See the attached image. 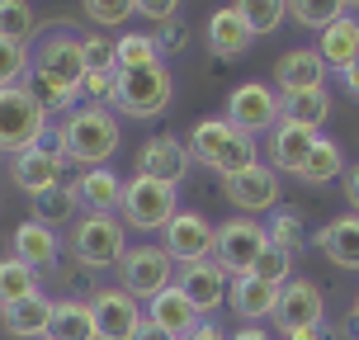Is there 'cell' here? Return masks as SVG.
I'll return each mask as SVG.
<instances>
[{
  "label": "cell",
  "mask_w": 359,
  "mask_h": 340,
  "mask_svg": "<svg viewBox=\"0 0 359 340\" xmlns=\"http://www.w3.org/2000/svg\"><path fill=\"white\" fill-rule=\"evenodd\" d=\"M118 147H123V123H118L114 109L76 104L67 114V123H62V151H67V161L95 170V165H109V156Z\"/></svg>",
  "instance_id": "obj_1"
},
{
  "label": "cell",
  "mask_w": 359,
  "mask_h": 340,
  "mask_svg": "<svg viewBox=\"0 0 359 340\" xmlns=\"http://www.w3.org/2000/svg\"><path fill=\"white\" fill-rule=\"evenodd\" d=\"M189 156L198 165L217 170L222 179H232L255 165V137L241 132L236 123H227V118H198L194 132H189Z\"/></svg>",
  "instance_id": "obj_2"
},
{
  "label": "cell",
  "mask_w": 359,
  "mask_h": 340,
  "mask_svg": "<svg viewBox=\"0 0 359 340\" xmlns=\"http://www.w3.org/2000/svg\"><path fill=\"white\" fill-rule=\"evenodd\" d=\"M43 142H48V114L29 95V86L0 90V151L24 156V151H34Z\"/></svg>",
  "instance_id": "obj_3"
},
{
  "label": "cell",
  "mask_w": 359,
  "mask_h": 340,
  "mask_svg": "<svg viewBox=\"0 0 359 340\" xmlns=\"http://www.w3.org/2000/svg\"><path fill=\"white\" fill-rule=\"evenodd\" d=\"M72 255L86 269H118L128 255V227L118 213H81L72 222Z\"/></svg>",
  "instance_id": "obj_4"
},
{
  "label": "cell",
  "mask_w": 359,
  "mask_h": 340,
  "mask_svg": "<svg viewBox=\"0 0 359 340\" xmlns=\"http://www.w3.org/2000/svg\"><path fill=\"white\" fill-rule=\"evenodd\" d=\"M175 100V76L170 67H147V72H123L118 76V95H114V109L123 118H161Z\"/></svg>",
  "instance_id": "obj_5"
},
{
  "label": "cell",
  "mask_w": 359,
  "mask_h": 340,
  "mask_svg": "<svg viewBox=\"0 0 359 340\" xmlns=\"http://www.w3.org/2000/svg\"><path fill=\"white\" fill-rule=\"evenodd\" d=\"M175 189L161 184V179H147V175H133L123 179V203H118V217L123 227H137V232H165L170 217L180 213L175 208Z\"/></svg>",
  "instance_id": "obj_6"
},
{
  "label": "cell",
  "mask_w": 359,
  "mask_h": 340,
  "mask_svg": "<svg viewBox=\"0 0 359 340\" xmlns=\"http://www.w3.org/2000/svg\"><path fill=\"white\" fill-rule=\"evenodd\" d=\"M175 260L165 246H128V255L118 260V288L137 303H151L156 293L175 288Z\"/></svg>",
  "instance_id": "obj_7"
},
{
  "label": "cell",
  "mask_w": 359,
  "mask_h": 340,
  "mask_svg": "<svg viewBox=\"0 0 359 340\" xmlns=\"http://www.w3.org/2000/svg\"><path fill=\"white\" fill-rule=\"evenodd\" d=\"M269 246V232L255 222V217H227L222 227H217V251L213 260L222 265V274L227 279H251L255 260H260V251Z\"/></svg>",
  "instance_id": "obj_8"
},
{
  "label": "cell",
  "mask_w": 359,
  "mask_h": 340,
  "mask_svg": "<svg viewBox=\"0 0 359 340\" xmlns=\"http://www.w3.org/2000/svg\"><path fill=\"white\" fill-rule=\"evenodd\" d=\"M279 114H284V100L269 81H241V86L227 95V123H236L241 132H274L279 128Z\"/></svg>",
  "instance_id": "obj_9"
},
{
  "label": "cell",
  "mask_w": 359,
  "mask_h": 340,
  "mask_svg": "<svg viewBox=\"0 0 359 340\" xmlns=\"http://www.w3.org/2000/svg\"><path fill=\"white\" fill-rule=\"evenodd\" d=\"M34 76H43V81H53V86L81 95V86H86V53H81V38L67 34V29H53L34 53Z\"/></svg>",
  "instance_id": "obj_10"
},
{
  "label": "cell",
  "mask_w": 359,
  "mask_h": 340,
  "mask_svg": "<svg viewBox=\"0 0 359 340\" xmlns=\"http://www.w3.org/2000/svg\"><path fill=\"white\" fill-rule=\"evenodd\" d=\"M161 236H165L161 246L170 251V260H175L180 269L198 265V260H213V251H217V227L203 213H194V208H180Z\"/></svg>",
  "instance_id": "obj_11"
},
{
  "label": "cell",
  "mask_w": 359,
  "mask_h": 340,
  "mask_svg": "<svg viewBox=\"0 0 359 340\" xmlns=\"http://www.w3.org/2000/svg\"><path fill=\"white\" fill-rule=\"evenodd\" d=\"M326 322V298L312 279H288L279 288V307H274V326L279 336H298V331H322Z\"/></svg>",
  "instance_id": "obj_12"
},
{
  "label": "cell",
  "mask_w": 359,
  "mask_h": 340,
  "mask_svg": "<svg viewBox=\"0 0 359 340\" xmlns=\"http://www.w3.org/2000/svg\"><path fill=\"white\" fill-rule=\"evenodd\" d=\"M90 317H95V336L100 340H133L147 312L137 298H128L123 288H95L90 293Z\"/></svg>",
  "instance_id": "obj_13"
},
{
  "label": "cell",
  "mask_w": 359,
  "mask_h": 340,
  "mask_svg": "<svg viewBox=\"0 0 359 340\" xmlns=\"http://www.w3.org/2000/svg\"><path fill=\"white\" fill-rule=\"evenodd\" d=\"M222 194H227V203H232L241 217L274 213V208H279V170L265 165V161H255L251 170L222 179Z\"/></svg>",
  "instance_id": "obj_14"
},
{
  "label": "cell",
  "mask_w": 359,
  "mask_h": 340,
  "mask_svg": "<svg viewBox=\"0 0 359 340\" xmlns=\"http://www.w3.org/2000/svg\"><path fill=\"white\" fill-rule=\"evenodd\" d=\"M189 165H194V156H189V142L184 137H175V132H151L142 142V151H137V175L147 179H161V184H184V175H189Z\"/></svg>",
  "instance_id": "obj_15"
},
{
  "label": "cell",
  "mask_w": 359,
  "mask_h": 340,
  "mask_svg": "<svg viewBox=\"0 0 359 340\" xmlns=\"http://www.w3.org/2000/svg\"><path fill=\"white\" fill-rule=\"evenodd\" d=\"M175 288L194 303V312L203 322H213L217 307H227V293H232V279L222 274L217 260H198V265H184L175 274Z\"/></svg>",
  "instance_id": "obj_16"
},
{
  "label": "cell",
  "mask_w": 359,
  "mask_h": 340,
  "mask_svg": "<svg viewBox=\"0 0 359 340\" xmlns=\"http://www.w3.org/2000/svg\"><path fill=\"white\" fill-rule=\"evenodd\" d=\"M62 175H67V151H62V147H48V142L10 161V179H15L29 198L48 194V189H62Z\"/></svg>",
  "instance_id": "obj_17"
},
{
  "label": "cell",
  "mask_w": 359,
  "mask_h": 340,
  "mask_svg": "<svg viewBox=\"0 0 359 340\" xmlns=\"http://www.w3.org/2000/svg\"><path fill=\"white\" fill-rule=\"evenodd\" d=\"M326 86V62L317 57V48H293L274 62V90L284 95H303V90H322Z\"/></svg>",
  "instance_id": "obj_18"
},
{
  "label": "cell",
  "mask_w": 359,
  "mask_h": 340,
  "mask_svg": "<svg viewBox=\"0 0 359 340\" xmlns=\"http://www.w3.org/2000/svg\"><path fill=\"white\" fill-rule=\"evenodd\" d=\"M227 307H232L236 317H241V326L274 322V307H279V288L265 284V279H232Z\"/></svg>",
  "instance_id": "obj_19"
},
{
  "label": "cell",
  "mask_w": 359,
  "mask_h": 340,
  "mask_svg": "<svg viewBox=\"0 0 359 340\" xmlns=\"http://www.w3.org/2000/svg\"><path fill=\"white\" fill-rule=\"evenodd\" d=\"M203 34H208V53L213 57H241L255 43L251 24H246V15H241V5H222V10L208 19Z\"/></svg>",
  "instance_id": "obj_20"
},
{
  "label": "cell",
  "mask_w": 359,
  "mask_h": 340,
  "mask_svg": "<svg viewBox=\"0 0 359 340\" xmlns=\"http://www.w3.org/2000/svg\"><path fill=\"white\" fill-rule=\"evenodd\" d=\"M317 137H322V132L298 128V123H284V118H279V128L269 132V156H274V170H279V175H298V170H303V161L312 156Z\"/></svg>",
  "instance_id": "obj_21"
},
{
  "label": "cell",
  "mask_w": 359,
  "mask_h": 340,
  "mask_svg": "<svg viewBox=\"0 0 359 340\" xmlns=\"http://www.w3.org/2000/svg\"><path fill=\"white\" fill-rule=\"evenodd\" d=\"M72 194L86 213H118V203H123V179L114 175L109 165H95V170H81V179L72 184Z\"/></svg>",
  "instance_id": "obj_22"
},
{
  "label": "cell",
  "mask_w": 359,
  "mask_h": 340,
  "mask_svg": "<svg viewBox=\"0 0 359 340\" xmlns=\"http://www.w3.org/2000/svg\"><path fill=\"white\" fill-rule=\"evenodd\" d=\"M317 241V251L331 260V265H341V269H359V213H341V217H331L322 232L312 236Z\"/></svg>",
  "instance_id": "obj_23"
},
{
  "label": "cell",
  "mask_w": 359,
  "mask_h": 340,
  "mask_svg": "<svg viewBox=\"0 0 359 340\" xmlns=\"http://www.w3.org/2000/svg\"><path fill=\"white\" fill-rule=\"evenodd\" d=\"M147 322H151V326H161L165 336L184 340L198 322H203V317L194 312V303H189V298H184L180 288H165V293H156V298L147 303Z\"/></svg>",
  "instance_id": "obj_24"
},
{
  "label": "cell",
  "mask_w": 359,
  "mask_h": 340,
  "mask_svg": "<svg viewBox=\"0 0 359 340\" xmlns=\"http://www.w3.org/2000/svg\"><path fill=\"white\" fill-rule=\"evenodd\" d=\"M53 312H57L53 298H48V293H34V298H24V303L5 307V312H0V322H5V331L19 336V340H48Z\"/></svg>",
  "instance_id": "obj_25"
},
{
  "label": "cell",
  "mask_w": 359,
  "mask_h": 340,
  "mask_svg": "<svg viewBox=\"0 0 359 340\" xmlns=\"http://www.w3.org/2000/svg\"><path fill=\"white\" fill-rule=\"evenodd\" d=\"M317 57L326 62V72H350L359 57V19L355 15H341L331 29L322 34V43H317Z\"/></svg>",
  "instance_id": "obj_26"
},
{
  "label": "cell",
  "mask_w": 359,
  "mask_h": 340,
  "mask_svg": "<svg viewBox=\"0 0 359 340\" xmlns=\"http://www.w3.org/2000/svg\"><path fill=\"white\" fill-rule=\"evenodd\" d=\"M15 255L34 269H53L57 265V232L43 227V222H19L15 227Z\"/></svg>",
  "instance_id": "obj_27"
},
{
  "label": "cell",
  "mask_w": 359,
  "mask_h": 340,
  "mask_svg": "<svg viewBox=\"0 0 359 340\" xmlns=\"http://www.w3.org/2000/svg\"><path fill=\"white\" fill-rule=\"evenodd\" d=\"M114 53H118V76H123V72H147V67H161L156 34H142V29H123V34L114 38Z\"/></svg>",
  "instance_id": "obj_28"
},
{
  "label": "cell",
  "mask_w": 359,
  "mask_h": 340,
  "mask_svg": "<svg viewBox=\"0 0 359 340\" xmlns=\"http://www.w3.org/2000/svg\"><path fill=\"white\" fill-rule=\"evenodd\" d=\"M284 123H298V128H317L331 118V90H303V95H284V114H279Z\"/></svg>",
  "instance_id": "obj_29"
},
{
  "label": "cell",
  "mask_w": 359,
  "mask_h": 340,
  "mask_svg": "<svg viewBox=\"0 0 359 340\" xmlns=\"http://www.w3.org/2000/svg\"><path fill=\"white\" fill-rule=\"evenodd\" d=\"M34 293H43V288H38V274L24 265L19 255H5V260H0V312L24 303V298H34Z\"/></svg>",
  "instance_id": "obj_30"
},
{
  "label": "cell",
  "mask_w": 359,
  "mask_h": 340,
  "mask_svg": "<svg viewBox=\"0 0 359 340\" xmlns=\"http://www.w3.org/2000/svg\"><path fill=\"white\" fill-rule=\"evenodd\" d=\"M48 340H100L95 336V317H90V303H57L53 326H48Z\"/></svg>",
  "instance_id": "obj_31"
},
{
  "label": "cell",
  "mask_w": 359,
  "mask_h": 340,
  "mask_svg": "<svg viewBox=\"0 0 359 340\" xmlns=\"http://www.w3.org/2000/svg\"><path fill=\"white\" fill-rule=\"evenodd\" d=\"M341 175H345L341 147L331 142V137H317V147H312V156L303 161L298 179H303V184H331V179H341Z\"/></svg>",
  "instance_id": "obj_32"
},
{
  "label": "cell",
  "mask_w": 359,
  "mask_h": 340,
  "mask_svg": "<svg viewBox=\"0 0 359 340\" xmlns=\"http://www.w3.org/2000/svg\"><path fill=\"white\" fill-rule=\"evenodd\" d=\"M288 15L298 19L303 29L326 34V29H331L341 15H350V5H336V0H293V5H288Z\"/></svg>",
  "instance_id": "obj_33"
},
{
  "label": "cell",
  "mask_w": 359,
  "mask_h": 340,
  "mask_svg": "<svg viewBox=\"0 0 359 340\" xmlns=\"http://www.w3.org/2000/svg\"><path fill=\"white\" fill-rule=\"evenodd\" d=\"M34 29H38L34 5H24V0H0V38H10V43H29Z\"/></svg>",
  "instance_id": "obj_34"
},
{
  "label": "cell",
  "mask_w": 359,
  "mask_h": 340,
  "mask_svg": "<svg viewBox=\"0 0 359 340\" xmlns=\"http://www.w3.org/2000/svg\"><path fill=\"white\" fill-rule=\"evenodd\" d=\"M34 72V57H29V43H10V38H0V90L10 86H24Z\"/></svg>",
  "instance_id": "obj_35"
},
{
  "label": "cell",
  "mask_w": 359,
  "mask_h": 340,
  "mask_svg": "<svg viewBox=\"0 0 359 340\" xmlns=\"http://www.w3.org/2000/svg\"><path fill=\"white\" fill-rule=\"evenodd\" d=\"M293 260H298V255H293V251H284V246H274V241H269L265 251H260V260H255L251 279H265V284L284 288L288 279H293Z\"/></svg>",
  "instance_id": "obj_36"
},
{
  "label": "cell",
  "mask_w": 359,
  "mask_h": 340,
  "mask_svg": "<svg viewBox=\"0 0 359 340\" xmlns=\"http://www.w3.org/2000/svg\"><path fill=\"white\" fill-rule=\"evenodd\" d=\"M133 15H137L133 0H90V5H86V19L95 24V34H104V29H123Z\"/></svg>",
  "instance_id": "obj_37"
},
{
  "label": "cell",
  "mask_w": 359,
  "mask_h": 340,
  "mask_svg": "<svg viewBox=\"0 0 359 340\" xmlns=\"http://www.w3.org/2000/svg\"><path fill=\"white\" fill-rule=\"evenodd\" d=\"M265 232H269L274 246H284V251L298 255V246H303V213H298V208H274Z\"/></svg>",
  "instance_id": "obj_38"
},
{
  "label": "cell",
  "mask_w": 359,
  "mask_h": 340,
  "mask_svg": "<svg viewBox=\"0 0 359 340\" xmlns=\"http://www.w3.org/2000/svg\"><path fill=\"white\" fill-rule=\"evenodd\" d=\"M241 15H246V24H251L255 38H265L288 19V5L284 0H251V5H241Z\"/></svg>",
  "instance_id": "obj_39"
},
{
  "label": "cell",
  "mask_w": 359,
  "mask_h": 340,
  "mask_svg": "<svg viewBox=\"0 0 359 340\" xmlns=\"http://www.w3.org/2000/svg\"><path fill=\"white\" fill-rule=\"evenodd\" d=\"M34 208H38L34 222H43V227H53V232H57V222H67V217L76 213V194H72V184L62 189V198H57V189L38 194V198H34Z\"/></svg>",
  "instance_id": "obj_40"
},
{
  "label": "cell",
  "mask_w": 359,
  "mask_h": 340,
  "mask_svg": "<svg viewBox=\"0 0 359 340\" xmlns=\"http://www.w3.org/2000/svg\"><path fill=\"white\" fill-rule=\"evenodd\" d=\"M81 53H86V72H118L114 38H104V34H86V38H81Z\"/></svg>",
  "instance_id": "obj_41"
},
{
  "label": "cell",
  "mask_w": 359,
  "mask_h": 340,
  "mask_svg": "<svg viewBox=\"0 0 359 340\" xmlns=\"http://www.w3.org/2000/svg\"><path fill=\"white\" fill-rule=\"evenodd\" d=\"M81 95H86L90 104L109 109V104H114V95H118V72H86V86H81Z\"/></svg>",
  "instance_id": "obj_42"
},
{
  "label": "cell",
  "mask_w": 359,
  "mask_h": 340,
  "mask_svg": "<svg viewBox=\"0 0 359 340\" xmlns=\"http://www.w3.org/2000/svg\"><path fill=\"white\" fill-rule=\"evenodd\" d=\"M151 34H156V48H161V57H165V53H184V43H189V24H184V15H180V19H170V24H156Z\"/></svg>",
  "instance_id": "obj_43"
},
{
  "label": "cell",
  "mask_w": 359,
  "mask_h": 340,
  "mask_svg": "<svg viewBox=\"0 0 359 340\" xmlns=\"http://www.w3.org/2000/svg\"><path fill=\"white\" fill-rule=\"evenodd\" d=\"M137 15L151 19V24H170V19H180V5H170V0H137Z\"/></svg>",
  "instance_id": "obj_44"
},
{
  "label": "cell",
  "mask_w": 359,
  "mask_h": 340,
  "mask_svg": "<svg viewBox=\"0 0 359 340\" xmlns=\"http://www.w3.org/2000/svg\"><path fill=\"white\" fill-rule=\"evenodd\" d=\"M184 340H232V336H227V331H222L217 322H198V326H194V331H189Z\"/></svg>",
  "instance_id": "obj_45"
},
{
  "label": "cell",
  "mask_w": 359,
  "mask_h": 340,
  "mask_svg": "<svg viewBox=\"0 0 359 340\" xmlns=\"http://www.w3.org/2000/svg\"><path fill=\"white\" fill-rule=\"evenodd\" d=\"M345 198H350V213H359V165L345 170Z\"/></svg>",
  "instance_id": "obj_46"
},
{
  "label": "cell",
  "mask_w": 359,
  "mask_h": 340,
  "mask_svg": "<svg viewBox=\"0 0 359 340\" xmlns=\"http://www.w3.org/2000/svg\"><path fill=\"white\" fill-rule=\"evenodd\" d=\"M232 340H274V336L265 326H241V331H232Z\"/></svg>",
  "instance_id": "obj_47"
},
{
  "label": "cell",
  "mask_w": 359,
  "mask_h": 340,
  "mask_svg": "<svg viewBox=\"0 0 359 340\" xmlns=\"http://www.w3.org/2000/svg\"><path fill=\"white\" fill-rule=\"evenodd\" d=\"M133 340H175V336H165L161 326H151V322H142V326H137V336H133Z\"/></svg>",
  "instance_id": "obj_48"
},
{
  "label": "cell",
  "mask_w": 359,
  "mask_h": 340,
  "mask_svg": "<svg viewBox=\"0 0 359 340\" xmlns=\"http://www.w3.org/2000/svg\"><path fill=\"white\" fill-rule=\"evenodd\" d=\"M341 81H345V90H350V95L359 100V57H355V67H350V72H345Z\"/></svg>",
  "instance_id": "obj_49"
},
{
  "label": "cell",
  "mask_w": 359,
  "mask_h": 340,
  "mask_svg": "<svg viewBox=\"0 0 359 340\" xmlns=\"http://www.w3.org/2000/svg\"><path fill=\"white\" fill-rule=\"evenodd\" d=\"M284 340H326V331H298V336H284Z\"/></svg>",
  "instance_id": "obj_50"
},
{
  "label": "cell",
  "mask_w": 359,
  "mask_h": 340,
  "mask_svg": "<svg viewBox=\"0 0 359 340\" xmlns=\"http://www.w3.org/2000/svg\"><path fill=\"white\" fill-rule=\"evenodd\" d=\"M355 322H359V298H355Z\"/></svg>",
  "instance_id": "obj_51"
}]
</instances>
